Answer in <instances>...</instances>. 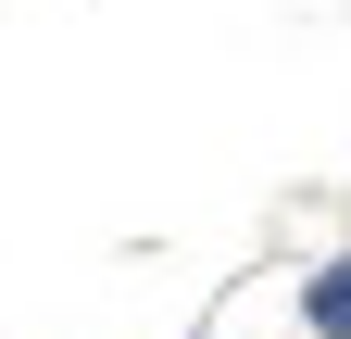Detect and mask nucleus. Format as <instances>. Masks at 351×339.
Instances as JSON below:
<instances>
[{
	"instance_id": "1",
	"label": "nucleus",
	"mask_w": 351,
	"mask_h": 339,
	"mask_svg": "<svg viewBox=\"0 0 351 339\" xmlns=\"http://www.w3.org/2000/svg\"><path fill=\"white\" fill-rule=\"evenodd\" d=\"M301 327H314V339H351V251H326V264L301 277Z\"/></svg>"
}]
</instances>
